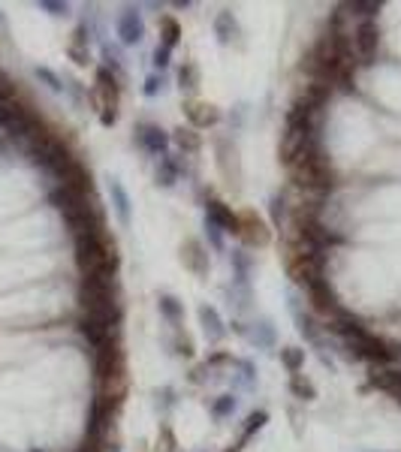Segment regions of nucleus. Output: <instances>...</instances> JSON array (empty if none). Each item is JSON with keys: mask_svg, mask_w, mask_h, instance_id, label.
<instances>
[{"mask_svg": "<svg viewBox=\"0 0 401 452\" xmlns=\"http://www.w3.org/2000/svg\"><path fill=\"white\" fill-rule=\"evenodd\" d=\"M76 266H79L85 278H115V271L121 266L115 242L106 232L79 235L76 239Z\"/></svg>", "mask_w": 401, "mask_h": 452, "instance_id": "obj_1", "label": "nucleus"}, {"mask_svg": "<svg viewBox=\"0 0 401 452\" xmlns=\"http://www.w3.org/2000/svg\"><path fill=\"white\" fill-rule=\"evenodd\" d=\"M289 175L305 194H314V196H326L335 190V166L323 151V145H314L308 148L299 160L289 166Z\"/></svg>", "mask_w": 401, "mask_h": 452, "instance_id": "obj_2", "label": "nucleus"}, {"mask_svg": "<svg viewBox=\"0 0 401 452\" xmlns=\"http://www.w3.org/2000/svg\"><path fill=\"white\" fill-rule=\"evenodd\" d=\"M79 302H82V314L103 316V320H112V323H121V316H124L115 278H85L79 284Z\"/></svg>", "mask_w": 401, "mask_h": 452, "instance_id": "obj_3", "label": "nucleus"}, {"mask_svg": "<svg viewBox=\"0 0 401 452\" xmlns=\"http://www.w3.org/2000/svg\"><path fill=\"white\" fill-rule=\"evenodd\" d=\"M91 100L100 109V121L103 127H112L118 121V100H121V82L106 70V66H97V85H94V94Z\"/></svg>", "mask_w": 401, "mask_h": 452, "instance_id": "obj_4", "label": "nucleus"}, {"mask_svg": "<svg viewBox=\"0 0 401 452\" xmlns=\"http://www.w3.org/2000/svg\"><path fill=\"white\" fill-rule=\"evenodd\" d=\"M350 42L356 66H371L377 52H381V25H377V18H362L350 33Z\"/></svg>", "mask_w": 401, "mask_h": 452, "instance_id": "obj_5", "label": "nucleus"}, {"mask_svg": "<svg viewBox=\"0 0 401 452\" xmlns=\"http://www.w3.org/2000/svg\"><path fill=\"white\" fill-rule=\"evenodd\" d=\"M287 271L289 278L296 280L299 287H311L314 280L326 278V254H308V251H293L287 263Z\"/></svg>", "mask_w": 401, "mask_h": 452, "instance_id": "obj_6", "label": "nucleus"}, {"mask_svg": "<svg viewBox=\"0 0 401 452\" xmlns=\"http://www.w3.org/2000/svg\"><path fill=\"white\" fill-rule=\"evenodd\" d=\"M64 220L66 226L76 232V239L79 235H94V232H106V211L100 208V202L91 196L85 202V206L79 208H73V211H66L64 214Z\"/></svg>", "mask_w": 401, "mask_h": 452, "instance_id": "obj_7", "label": "nucleus"}, {"mask_svg": "<svg viewBox=\"0 0 401 452\" xmlns=\"http://www.w3.org/2000/svg\"><path fill=\"white\" fill-rule=\"evenodd\" d=\"M118 326L121 323L103 320V316H91V314L79 316V332L91 350H103L109 344H118Z\"/></svg>", "mask_w": 401, "mask_h": 452, "instance_id": "obj_8", "label": "nucleus"}, {"mask_svg": "<svg viewBox=\"0 0 401 452\" xmlns=\"http://www.w3.org/2000/svg\"><path fill=\"white\" fill-rule=\"evenodd\" d=\"M133 139H136L139 148L151 157H166L169 154V145H172V136L163 127H157V124H139Z\"/></svg>", "mask_w": 401, "mask_h": 452, "instance_id": "obj_9", "label": "nucleus"}, {"mask_svg": "<svg viewBox=\"0 0 401 452\" xmlns=\"http://www.w3.org/2000/svg\"><path fill=\"white\" fill-rule=\"evenodd\" d=\"M239 239L248 247H265L272 242V232L265 230V223L253 211H244L239 214Z\"/></svg>", "mask_w": 401, "mask_h": 452, "instance_id": "obj_10", "label": "nucleus"}, {"mask_svg": "<svg viewBox=\"0 0 401 452\" xmlns=\"http://www.w3.org/2000/svg\"><path fill=\"white\" fill-rule=\"evenodd\" d=\"M305 292H308L311 304H314V311H320L323 316H335V314L341 311L338 296H335V290H332L329 278H320V280H314V284H311Z\"/></svg>", "mask_w": 401, "mask_h": 452, "instance_id": "obj_11", "label": "nucleus"}, {"mask_svg": "<svg viewBox=\"0 0 401 452\" xmlns=\"http://www.w3.org/2000/svg\"><path fill=\"white\" fill-rule=\"evenodd\" d=\"M215 148H217V166H220V172H224V178L229 181L232 187H239V181H241V166H239V151H236V145H232V139H227V136H220Z\"/></svg>", "mask_w": 401, "mask_h": 452, "instance_id": "obj_12", "label": "nucleus"}, {"mask_svg": "<svg viewBox=\"0 0 401 452\" xmlns=\"http://www.w3.org/2000/svg\"><path fill=\"white\" fill-rule=\"evenodd\" d=\"M115 28H118V37H121V42H124V45H136L145 37V21H142V13H139L136 6H124V9H121Z\"/></svg>", "mask_w": 401, "mask_h": 452, "instance_id": "obj_13", "label": "nucleus"}, {"mask_svg": "<svg viewBox=\"0 0 401 452\" xmlns=\"http://www.w3.org/2000/svg\"><path fill=\"white\" fill-rule=\"evenodd\" d=\"M205 220L215 223L220 232H236L239 235V214L229 206H224L220 199H208L205 202Z\"/></svg>", "mask_w": 401, "mask_h": 452, "instance_id": "obj_14", "label": "nucleus"}, {"mask_svg": "<svg viewBox=\"0 0 401 452\" xmlns=\"http://www.w3.org/2000/svg\"><path fill=\"white\" fill-rule=\"evenodd\" d=\"M184 115H187V121H191V127H193V130L215 127V124L220 121L217 106H211V103H199V100H187V103H184Z\"/></svg>", "mask_w": 401, "mask_h": 452, "instance_id": "obj_15", "label": "nucleus"}, {"mask_svg": "<svg viewBox=\"0 0 401 452\" xmlns=\"http://www.w3.org/2000/svg\"><path fill=\"white\" fill-rule=\"evenodd\" d=\"M181 263H184V268H191L193 275L205 278L208 275V254H205L203 242H199V239H187L181 244Z\"/></svg>", "mask_w": 401, "mask_h": 452, "instance_id": "obj_16", "label": "nucleus"}, {"mask_svg": "<svg viewBox=\"0 0 401 452\" xmlns=\"http://www.w3.org/2000/svg\"><path fill=\"white\" fill-rule=\"evenodd\" d=\"M289 311H293V320H296V329H299V335H302L308 344L323 347V335H320V329H317V323L311 320V316L302 311V302H299L296 296H289Z\"/></svg>", "mask_w": 401, "mask_h": 452, "instance_id": "obj_17", "label": "nucleus"}, {"mask_svg": "<svg viewBox=\"0 0 401 452\" xmlns=\"http://www.w3.org/2000/svg\"><path fill=\"white\" fill-rule=\"evenodd\" d=\"M369 389H381L386 395H393L395 401H401V371H395V368L374 371L369 377Z\"/></svg>", "mask_w": 401, "mask_h": 452, "instance_id": "obj_18", "label": "nucleus"}, {"mask_svg": "<svg viewBox=\"0 0 401 452\" xmlns=\"http://www.w3.org/2000/svg\"><path fill=\"white\" fill-rule=\"evenodd\" d=\"M199 323H203V332L208 341H224L227 338V326L211 304H199Z\"/></svg>", "mask_w": 401, "mask_h": 452, "instance_id": "obj_19", "label": "nucleus"}, {"mask_svg": "<svg viewBox=\"0 0 401 452\" xmlns=\"http://www.w3.org/2000/svg\"><path fill=\"white\" fill-rule=\"evenodd\" d=\"M109 196H112V208H115V218L121 220V226H130V194L118 178H109Z\"/></svg>", "mask_w": 401, "mask_h": 452, "instance_id": "obj_20", "label": "nucleus"}, {"mask_svg": "<svg viewBox=\"0 0 401 452\" xmlns=\"http://www.w3.org/2000/svg\"><path fill=\"white\" fill-rule=\"evenodd\" d=\"M239 21H236V16L229 13V9H220V13L215 16V37H217V42L220 45H229L232 40H239Z\"/></svg>", "mask_w": 401, "mask_h": 452, "instance_id": "obj_21", "label": "nucleus"}, {"mask_svg": "<svg viewBox=\"0 0 401 452\" xmlns=\"http://www.w3.org/2000/svg\"><path fill=\"white\" fill-rule=\"evenodd\" d=\"M178 172H181V166H178L169 154L160 157V163H157V172H154V181H157V187H175V181H178Z\"/></svg>", "mask_w": 401, "mask_h": 452, "instance_id": "obj_22", "label": "nucleus"}, {"mask_svg": "<svg viewBox=\"0 0 401 452\" xmlns=\"http://www.w3.org/2000/svg\"><path fill=\"white\" fill-rule=\"evenodd\" d=\"M172 142H175L184 154H199V148H203V136H199L193 127H178V130L172 133Z\"/></svg>", "mask_w": 401, "mask_h": 452, "instance_id": "obj_23", "label": "nucleus"}, {"mask_svg": "<svg viewBox=\"0 0 401 452\" xmlns=\"http://www.w3.org/2000/svg\"><path fill=\"white\" fill-rule=\"evenodd\" d=\"M244 335H248L251 344H257V347H275V326L269 320H257L251 329H244Z\"/></svg>", "mask_w": 401, "mask_h": 452, "instance_id": "obj_24", "label": "nucleus"}, {"mask_svg": "<svg viewBox=\"0 0 401 452\" xmlns=\"http://www.w3.org/2000/svg\"><path fill=\"white\" fill-rule=\"evenodd\" d=\"M227 296H229V308H236L239 314H244V311L251 308L253 292H251V284H241V280H232V287L227 290Z\"/></svg>", "mask_w": 401, "mask_h": 452, "instance_id": "obj_25", "label": "nucleus"}, {"mask_svg": "<svg viewBox=\"0 0 401 452\" xmlns=\"http://www.w3.org/2000/svg\"><path fill=\"white\" fill-rule=\"evenodd\" d=\"M157 308H160V316H163V320L169 323V326H175V329L181 326L184 308H181V302H178L175 296H160V299H157Z\"/></svg>", "mask_w": 401, "mask_h": 452, "instance_id": "obj_26", "label": "nucleus"}, {"mask_svg": "<svg viewBox=\"0 0 401 452\" xmlns=\"http://www.w3.org/2000/svg\"><path fill=\"white\" fill-rule=\"evenodd\" d=\"M178 88H181V94L184 90L193 94V90L199 88V66L193 61H184L181 66H178Z\"/></svg>", "mask_w": 401, "mask_h": 452, "instance_id": "obj_27", "label": "nucleus"}, {"mask_svg": "<svg viewBox=\"0 0 401 452\" xmlns=\"http://www.w3.org/2000/svg\"><path fill=\"white\" fill-rule=\"evenodd\" d=\"M229 263H232V275H236V280H241V284H251V268H253L251 254L236 251V254L229 256Z\"/></svg>", "mask_w": 401, "mask_h": 452, "instance_id": "obj_28", "label": "nucleus"}, {"mask_svg": "<svg viewBox=\"0 0 401 452\" xmlns=\"http://www.w3.org/2000/svg\"><path fill=\"white\" fill-rule=\"evenodd\" d=\"M341 9H347V13L359 16V21H362V18H374V16L383 9V4H381V0H365V4H362V0H353V4H344Z\"/></svg>", "mask_w": 401, "mask_h": 452, "instance_id": "obj_29", "label": "nucleus"}, {"mask_svg": "<svg viewBox=\"0 0 401 452\" xmlns=\"http://www.w3.org/2000/svg\"><path fill=\"white\" fill-rule=\"evenodd\" d=\"M281 365L289 371V374H299V371L305 368V350L284 347V350H281Z\"/></svg>", "mask_w": 401, "mask_h": 452, "instance_id": "obj_30", "label": "nucleus"}, {"mask_svg": "<svg viewBox=\"0 0 401 452\" xmlns=\"http://www.w3.org/2000/svg\"><path fill=\"white\" fill-rule=\"evenodd\" d=\"M289 392H293L296 398H302V401H314V398H317L314 383L305 380L302 374H289Z\"/></svg>", "mask_w": 401, "mask_h": 452, "instance_id": "obj_31", "label": "nucleus"}, {"mask_svg": "<svg viewBox=\"0 0 401 452\" xmlns=\"http://www.w3.org/2000/svg\"><path fill=\"white\" fill-rule=\"evenodd\" d=\"M236 407H239V398L232 392H227V395H220V398L211 404V416H215V420H227V416L236 413Z\"/></svg>", "mask_w": 401, "mask_h": 452, "instance_id": "obj_32", "label": "nucleus"}, {"mask_svg": "<svg viewBox=\"0 0 401 452\" xmlns=\"http://www.w3.org/2000/svg\"><path fill=\"white\" fill-rule=\"evenodd\" d=\"M160 37H163V45H169L172 49V45L181 40V25H178L172 16H163L160 18Z\"/></svg>", "mask_w": 401, "mask_h": 452, "instance_id": "obj_33", "label": "nucleus"}, {"mask_svg": "<svg viewBox=\"0 0 401 452\" xmlns=\"http://www.w3.org/2000/svg\"><path fill=\"white\" fill-rule=\"evenodd\" d=\"M18 115H21V106H13V103H6V100H0V127L9 130Z\"/></svg>", "mask_w": 401, "mask_h": 452, "instance_id": "obj_34", "label": "nucleus"}, {"mask_svg": "<svg viewBox=\"0 0 401 452\" xmlns=\"http://www.w3.org/2000/svg\"><path fill=\"white\" fill-rule=\"evenodd\" d=\"M265 420H269V413H265V410L251 413V416H248V425H244V432H241V444H244V440H248L253 432H260V428L265 425Z\"/></svg>", "mask_w": 401, "mask_h": 452, "instance_id": "obj_35", "label": "nucleus"}, {"mask_svg": "<svg viewBox=\"0 0 401 452\" xmlns=\"http://www.w3.org/2000/svg\"><path fill=\"white\" fill-rule=\"evenodd\" d=\"M33 73H37V78H40V82H46L52 90H58V94L64 90V78H61L58 73H52L49 66H37V70H33Z\"/></svg>", "mask_w": 401, "mask_h": 452, "instance_id": "obj_36", "label": "nucleus"}, {"mask_svg": "<svg viewBox=\"0 0 401 452\" xmlns=\"http://www.w3.org/2000/svg\"><path fill=\"white\" fill-rule=\"evenodd\" d=\"M163 85H166L163 73H151L148 78H145V85H142V94L145 97H157V94H163Z\"/></svg>", "mask_w": 401, "mask_h": 452, "instance_id": "obj_37", "label": "nucleus"}, {"mask_svg": "<svg viewBox=\"0 0 401 452\" xmlns=\"http://www.w3.org/2000/svg\"><path fill=\"white\" fill-rule=\"evenodd\" d=\"M269 208H272V223L281 226V223H284V214H287V199H284L281 194H275L272 202H269Z\"/></svg>", "mask_w": 401, "mask_h": 452, "instance_id": "obj_38", "label": "nucleus"}, {"mask_svg": "<svg viewBox=\"0 0 401 452\" xmlns=\"http://www.w3.org/2000/svg\"><path fill=\"white\" fill-rule=\"evenodd\" d=\"M169 61H172V49H169V45H157V49H154V66H157V70L163 73L166 70V66H169Z\"/></svg>", "mask_w": 401, "mask_h": 452, "instance_id": "obj_39", "label": "nucleus"}, {"mask_svg": "<svg viewBox=\"0 0 401 452\" xmlns=\"http://www.w3.org/2000/svg\"><path fill=\"white\" fill-rule=\"evenodd\" d=\"M205 235H208V242H211V247H215V251H224V232H220L215 223L205 220Z\"/></svg>", "mask_w": 401, "mask_h": 452, "instance_id": "obj_40", "label": "nucleus"}, {"mask_svg": "<svg viewBox=\"0 0 401 452\" xmlns=\"http://www.w3.org/2000/svg\"><path fill=\"white\" fill-rule=\"evenodd\" d=\"M40 9H46L49 16H66V13H70V6L58 4V0H40Z\"/></svg>", "mask_w": 401, "mask_h": 452, "instance_id": "obj_41", "label": "nucleus"}, {"mask_svg": "<svg viewBox=\"0 0 401 452\" xmlns=\"http://www.w3.org/2000/svg\"><path fill=\"white\" fill-rule=\"evenodd\" d=\"M64 90H66V94H70L79 106L85 103V94H82V88H79V82H76V78H64Z\"/></svg>", "mask_w": 401, "mask_h": 452, "instance_id": "obj_42", "label": "nucleus"}, {"mask_svg": "<svg viewBox=\"0 0 401 452\" xmlns=\"http://www.w3.org/2000/svg\"><path fill=\"white\" fill-rule=\"evenodd\" d=\"M66 54L76 61V64H88V45H79V42H70V49Z\"/></svg>", "mask_w": 401, "mask_h": 452, "instance_id": "obj_43", "label": "nucleus"}, {"mask_svg": "<svg viewBox=\"0 0 401 452\" xmlns=\"http://www.w3.org/2000/svg\"><path fill=\"white\" fill-rule=\"evenodd\" d=\"M175 353H178V356H193V341H191V338H187V335H184V338L178 335V338H175Z\"/></svg>", "mask_w": 401, "mask_h": 452, "instance_id": "obj_44", "label": "nucleus"}, {"mask_svg": "<svg viewBox=\"0 0 401 452\" xmlns=\"http://www.w3.org/2000/svg\"><path fill=\"white\" fill-rule=\"evenodd\" d=\"M0 37H6V18H4V13H0Z\"/></svg>", "mask_w": 401, "mask_h": 452, "instance_id": "obj_45", "label": "nucleus"}, {"mask_svg": "<svg viewBox=\"0 0 401 452\" xmlns=\"http://www.w3.org/2000/svg\"><path fill=\"white\" fill-rule=\"evenodd\" d=\"M100 452H121V446H115V444H106V446L100 449Z\"/></svg>", "mask_w": 401, "mask_h": 452, "instance_id": "obj_46", "label": "nucleus"}, {"mask_svg": "<svg viewBox=\"0 0 401 452\" xmlns=\"http://www.w3.org/2000/svg\"><path fill=\"white\" fill-rule=\"evenodd\" d=\"M229 452H232V449H229Z\"/></svg>", "mask_w": 401, "mask_h": 452, "instance_id": "obj_47", "label": "nucleus"}, {"mask_svg": "<svg viewBox=\"0 0 401 452\" xmlns=\"http://www.w3.org/2000/svg\"><path fill=\"white\" fill-rule=\"evenodd\" d=\"M398 404H401V401H398Z\"/></svg>", "mask_w": 401, "mask_h": 452, "instance_id": "obj_48", "label": "nucleus"}]
</instances>
